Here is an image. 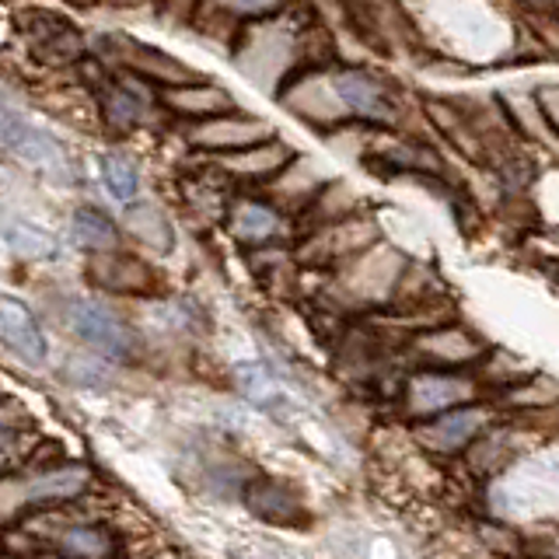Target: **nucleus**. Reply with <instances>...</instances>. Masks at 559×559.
I'll use <instances>...</instances> for the list:
<instances>
[{"label": "nucleus", "mask_w": 559, "mask_h": 559, "mask_svg": "<svg viewBox=\"0 0 559 559\" xmlns=\"http://www.w3.org/2000/svg\"><path fill=\"white\" fill-rule=\"evenodd\" d=\"M0 332H4L8 349H14L22 360H32V364L46 360L49 349H46V336L39 322H35V314L11 294L0 301Z\"/></svg>", "instance_id": "obj_8"}, {"label": "nucleus", "mask_w": 559, "mask_h": 559, "mask_svg": "<svg viewBox=\"0 0 559 559\" xmlns=\"http://www.w3.org/2000/svg\"><path fill=\"white\" fill-rule=\"evenodd\" d=\"M249 511H255L259 518L276 521V524H294L301 521V503H297L294 493H287L280 483H252L249 486Z\"/></svg>", "instance_id": "obj_13"}, {"label": "nucleus", "mask_w": 559, "mask_h": 559, "mask_svg": "<svg viewBox=\"0 0 559 559\" xmlns=\"http://www.w3.org/2000/svg\"><path fill=\"white\" fill-rule=\"evenodd\" d=\"M287 157H290V151L280 144V140H270V144H262V147L221 157V168L235 171V175H252V179H262V175L280 171V165H284Z\"/></svg>", "instance_id": "obj_14"}, {"label": "nucleus", "mask_w": 559, "mask_h": 559, "mask_svg": "<svg viewBox=\"0 0 559 559\" xmlns=\"http://www.w3.org/2000/svg\"><path fill=\"white\" fill-rule=\"evenodd\" d=\"M162 102L175 116H186V119H221V116H231L238 112L235 98L224 92L217 84H186V87H165Z\"/></svg>", "instance_id": "obj_9"}, {"label": "nucleus", "mask_w": 559, "mask_h": 559, "mask_svg": "<svg viewBox=\"0 0 559 559\" xmlns=\"http://www.w3.org/2000/svg\"><path fill=\"white\" fill-rule=\"evenodd\" d=\"M147 105H151V102L136 98V95L130 92V87H122V84H112L109 92L102 95L105 119H109L116 130H130V127H136V122L144 119Z\"/></svg>", "instance_id": "obj_18"}, {"label": "nucleus", "mask_w": 559, "mask_h": 559, "mask_svg": "<svg viewBox=\"0 0 559 559\" xmlns=\"http://www.w3.org/2000/svg\"><path fill=\"white\" fill-rule=\"evenodd\" d=\"M238 389L249 395L259 409H270V413H284L287 409V392L284 384L276 381V374L270 371L266 364H241L235 371Z\"/></svg>", "instance_id": "obj_12"}, {"label": "nucleus", "mask_w": 559, "mask_h": 559, "mask_svg": "<svg viewBox=\"0 0 559 559\" xmlns=\"http://www.w3.org/2000/svg\"><path fill=\"white\" fill-rule=\"evenodd\" d=\"M70 329H74V336L81 343L98 349V354L109 357V360H127L133 354L130 329L122 325L112 311H105L102 305L78 301L74 308H70Z\"/></svg>", "instance_id": "obj_4"}, {"label": "nucleus", "mask_w": 559, "mask_h": 559, "mask_svg": "<svg viewBox=\"0 0 559 559\" xmlns=\"http://www.w3.org/2000/svg\"><path fill=\"white\" fill-rule=\"evenodd\" d=\"M538 112L552 122V130L559 133V87H542L538 92Z\"/></svg>", "instance_id": "obj_20"}, {"label": "nucleus", "mask_w": 559, "mask_h": 559, "mask_svg": "<svg viewBox=\"0 0 559 559\" xmlns=\"http://www.w3.org/2000/svg\"><path fill=\"white\" fill-rule=\"evenodd\" d=\"M87 479H92V472L84 465H60V468H46L39 472L35 479H25L17 489V500L22 503H67V500H78L84 489H87Z\"/></svg>", "instance_id": "obj_7"}, {"label": "nucleus", "mask_w": 559, "mask_h": 559, "mask_svg": "<svg viewBox=\"0 0 559 559\" xmlns=\"http://www.w3.org/2000/svg\"><path fill=\"white\" fill-rule=\"evenodd\" d=\"M35 559H67V556H35Z\"/></svg>", "instance_id": "obj_21"}, {"label": "nucleus", "mask_w": 559, "mask_h": 559, "mask_svg": "<svg viewBox=\"0 0 559 559\" xmlns=\"http://www.w3.org/2000/svg\"><path fill=\"white\" fill-rule=\"evenodd\" d=\"M280 231V217L262 203H241L231 214V235L245 245H262Z\"/></svg>", "instance_id": "obj_16"}, {"label": "nucleus", "mask_w": 559, "mask_h": 559, "mask_svg": "<svg viewBox=\"0 0 559 559\" xmlns=\"http://www.w3.org/2000/svg\"><path fill=\"white\" fill-rule=\"evenodd\" d=\"M186 136H189L192 147L224 151V157H227V154H241V151L270 144L273 130L262 119H249V116L231 112V116H221V119H210V122H197Z\"/></svg>", "instance_id": "obj_3"}, {"label": "nucleus", "mask_w": 559, "mask_h": 559, "mask_svg": "<svg viewBox=\"0 0 559 559\" xmlns=\"http://www.w3.org/2000/svg\"><path fill=\"white\" fill-rule=\"evenodd\" d=\"M332 95H336L349 112H357L367 122H378V127H389L395 122V105L384 92V84L378 78H371L367 70L357 67H343V70H332Z\"/></svg>", "instance_id": "obj_2"}, {"label": "nucleus", "mask_w": 559, "mask_h": 559, "mask_svg": "<svg viewBox=\"0 0 559 559\" xmlns=\"http://www.w3.org/2000/svg\"><path fill=\"white\" fill-rule=\"evenodd\" d=\"M57 549L67 559H109L112 556V538L109 532L95 528V524H74L57 535Z\"/></svg>", "instance_id": "obj_15"}, {"label": "nucleus", "mask_w": 559, "mask_h": 559, "mask_svg": "<svg viewBox=\"0 0 559 559\" xmlns=\"http://www.w3.org/2000/svg\"><path fill=\"white\" fill-rule=\"evenodd\" d=\"M468 395H472V384L459 374H419L409 381L406 389V402H409V413L413 416H444L451 409H462L468 406Z\"/></svg>", "instance_id": "obj_6"}, {"label": "nucleus", "mask_w": 559, "mask_h": 559, "mask_svg": "<svg viewBox=\"0 0 559 559\" xmlns=\"http://www.w3.org/2000/svg\"><path fill=\"white\" fill-rule=\"evenodd\" d=\"M0 144H4V154L14 157L17 165L39 171L52 182H74V168H70L67 151L46 130L32 127L11 105H4V116H0Z\"/></svg>", "instance_id": "obj_1"}, {"label": "nucleus", "mask_w": 559, "mask_h": 559, "mask_svg": "<svg viewBox=\"0 0 559 559\" xmlns=\"http://www.w3.org/2000/svg\"><path fill=\"white\" fill-rule=\"evenodd\" d=\"M424 354H430L433 360H441L448 367H459L465 360H476L479 357V343H472L468 332H459V329H444V332H430L427 340L416 343Z\"/></svg>", "instance_id": "obj_17"}, {"label": "nucleus", "mask_w": 559, "mask_h": 559, "mask_svg": "<svg viewBox=\"0 0 559 559\" xmlns=\"http://www.w3.org/2000/svg\"><path fill=\"white\" fill-rule=\"evenodd\" d=\"M489 430V409L486 406H462L451 409L444 416L427 419L424 427L416 430V437L424 441L430 451H462L468 441H476Z\"/></svg>", "instance_id": "obj_5"}, {"label": "nucleus", "mask_w": 559, "mask_h": 559, "mask_svg": "<svg viewBox=\"0 0 559 559\" xmlns=\"http://www.w3.org/2000/svg\"><path fill=\"white\" fill-rule=\"evenodd\" d=\"M4 241H8V249L17 259H28V262H52V259L63 255L60 238L49 235L46 227L32 224V221L8 217V224H4Z\"/></svg>", "instance_id": "obj_10"}, {"label": "nucleus", "mask_w": 559, "mask_h": 559, "mask_svg": "<svg viewBox=\"0 0 559 559\" xmlns=\"http://www.w3.org/2000/svg\"><path fill=\"white\" fill-rule=\"evenodd\" d=\"M102 182H105V189L112 192V200L122 203V206H130L136 200V192H140V175L122 154H105L102 157Z\"/></svg>", "instance_id": "obj_19"}, {"label": "nucleus", "mask_w": 559, "mask_h": 559, "mask_svg": "<svg viewBox=\"0 0 559 559\" xmlns=\"http://www.w3.org/2000/svg\"><path fill=\"white\" fill-rule=\"evenodd\" d=\"M70 231H74V241L81 249L95 252V255L119 252V227L95 206H81L74 214V224H70Z\"/></svg>", "instance_id": "obj_11"}]
</instances>
